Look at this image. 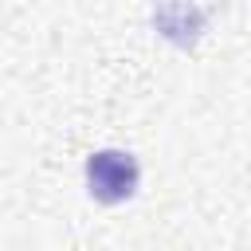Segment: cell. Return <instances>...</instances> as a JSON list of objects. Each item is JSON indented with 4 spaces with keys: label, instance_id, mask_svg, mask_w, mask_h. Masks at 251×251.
I'll return each instance as SVG.
<instances>
[{
    "label": "cell",
    "instance_id": "6da1fadb",
    "mask_svg": "<svg viewBox=\"0 0 251 251\" xmlns=\"http://www.w3.org/2000/svg\"><path fill=\"white\" fill-rule=\"evenodd\" d=\"M86 192L94 204H126L141 184V165L129 149H94L86 157Z\"/></svg>",
    "mask_w": 251,
    "mask_h": 251
}]
</instances>
